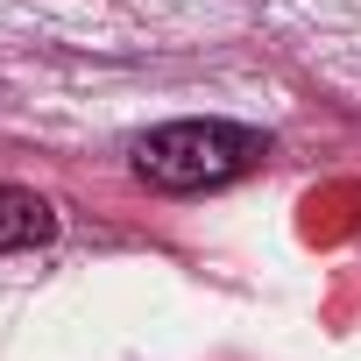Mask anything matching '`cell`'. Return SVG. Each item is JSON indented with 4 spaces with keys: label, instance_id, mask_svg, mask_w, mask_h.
Instances as JSON below:
<instances>
[{
    "label": "cell",
    "instance_id": "6da1fadb",
    "mask_svg": "<svg viewBox=\"0 0 361 361\" xmlns=\"http://www.w3.org/2000/svg\"><path fill=\"white\" fill-rule=\"evenodd\" d=\"M269 163V135L241 121H170L135 142V177L149 192H220Z\"/></svg>",
    "mask_w": 361,
    "mask_h": 361
},
{
    "label": "cell",
    "instance_id": "7a4b0ae2",
    "mask_svg": "<svg viewBox=\"0 0 361 361\" xmlns=\"http://www.w3.org/2000/svg\"><path fill=\"white\" fill-rule=\"evenodd\" d=\"M57 234V213L50 199L22 192V185H0V255H15V248H43Z\"/></svg>",
    "mask_w": 361,
    "mask_h": 361
}]
</instances>
